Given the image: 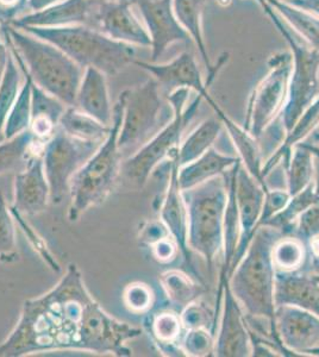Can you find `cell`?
<instances>
[{
    "mask_svg": "<svg viewBox=\"0 0 319 357\" xmlns=\"http://www.w3.org/2000/svg\"><path fill=\"white\" fill-rule=\"evenodd\" d=\"M141 335L140 328L105 312L86 287L79 267L69 264L53 289L23 303L16 326L0 344V356L77 350L129 357L128 342Z\"/></svg>",
    "mask_w": 319,
    "mask_h": 357,
    "instance_id": "1",
    "label": "cell"
},
{
    "mask_svg": "<svg viewBox=\"0 0 319 357\" xmlns=\"http://www.w3.org/2000/svg\"><path fill=\"white\" fill-rule=\"evenodd\" d=\"M274 227H260L237 266L229 276V286L244 314L271 321L275 328V275L273 247L283 237Z\"/></svg>",
    "mask_w": 319,
    "mask_h": 357,
    "instance_id": "2",
    "label": "cell"
},
{
    "mask_svg": "<svg viewBox=\"0 0 319 357\" xmlns=\"http://www.w3.org/2000/svg\"><path fill=\"white\" fill-rule=\"evenodd\" d=\"M8 45L20 55L34 84L57 98L66 106L75 105L84 68L57 45L13 25H1Z\"/></svg>",
    "mask_w": 319,
    "mask_h": 357,
    "instance_id": "3",
    "label": "cell"
},
{
    "mask_svg": "<svg viewBox=\"0 0 319 357\" xmlns=\"http://www.w3.org/2000/svg\"><path fill=\"white\" fill-rule=\"evenodd\" d=\"M124 102V92H121L113 105L112 126L107 137L71 181L68 220L72 223L91 207L105 203L121 181L124 158L118 146V135L123 122Z\"/></svg>",
    "mask_w": 319,
    "mask_h": 357,
    "instance_id": "4",
    "label": "cell"
},
{
    "mask_svg": "<svg viewBox=\"0 0 319 357\" xmlns=\"http://www.w3.org/2000/svg\"><path fill=\"white\" fill-rule=\"evenodd\" d=\"M190 93L191 89H177L166 94L173 110L172 119L149 142L121 163V180L130 190H142L153 173L178 151L184 131L204 100L197 94L193 102H188Z\"/></svg>",
    "mask_w": 319,
    "mask_h": 357,
    "instance_id": "5",
    "label": "cell"
},
{
    "mask_svg": "<svg viewBox=\"0 0 319 357\" xmlns=\"http://www.w3.org/2000/svg\"><path fill=\"white\" fill-rule=\"evenodd\" d=\"M22 30L57 45L81 68L94 67L106 77L117 75L136 60L135 47L114 41L89 25Z\"/></svg>",
    "mask_w": 319,
    "mask_h": 357,
    "instance_id": "6",
    "label": "cell"
},
{
    "mask_svg": "<svg viewBox=\"0 0 319 357\" xmlns=\"http://www.w3.org/2000/svg\"><path fill=\"white\" fill-rule=\"evenodd\" d=\"M182 195L187 208V245L212 274L216 257L223 252L228 181L225 176H216L182 191Z\"/></svg>",
    "mask_w": 319,
    "mask_h": 357,
    "instance_id": "7",
    "label": "cell"
},
{
    "mask_svg": "<svg viewBox=\"0 0 319 357\" xmlns=\"http://www.w3.org/2000/svg\"><path fill=\"white\" fill-rule=\"evenodd\" d=\"M263 13L286 42L292 55V69L286 102L280 114L283 130H291L312 102L319 97V52L297 36L267 0H258Z\"/></svg>",
    "mask_w": 319,
    "mask_h": 357,
    "instance_id": "8",
    "label": "cell"
},
{
    "mask_svg": "<svg viewBox=\"0 0 319 357\" xmlns=\"http://www.w3.org/2000/svg\"><path fill=\"white\" fill-rule=\"evenodd\" d=\"M123 92L126 102L118 146L126 160L170 122L173 110L168 100L165 102L161 86L154 77Z\"/></svg>",
    "mask_w": 319,
    "mask_h": 357,
    "instance_id": "9",
    "label": "cell"
},
{
    "mask_svg": "<svg viewBox=\"0 0 319 357\" xmlns=\"http://www.w3.org/2000/svg\"><path fill=\"white\" fill-rule=\"evenodd\" d=\"M266 75L251 92L243 128L253 137H262L283 111L292 69L290 50L273 54L267 61Z\"/></svg>",
    "mask_w": 319,
    "mask_h": 357,
    "instance_id": "10",
    "label": "cell"
},
{
    "mask_svg": "<svg viewBox=\"0 0 319 357\" xmlns=\"http://www.w3.org/2000/svg\"><path fill=\"white\" fill-rule=\"evenodd\" d=\"M101 143L77 139L60 128L43 143L40 155L50 188V203L60 205L69 195L74 175L94 156Z\"/></svg>",
    "mask_w": 319,
    "mask_h": 357,
    "instance_id": "11",
    "label": "cell"
},
{
    "mask_svg": "<svg viewBox=\"0 0 319 357\" xmlns=\"http://www.w3.org/2000/svg\"><path fill=\"white\" fill-rule=\"evenodd\" d=\"M141 15L151 41V62H158L174 43L192 45L190 35L179 23L173 0H131Z\"/></svg>",
    "mask_w": 319,
    "mask_h": 357,
    "instance_id": "12",
    "label": "cell"
},
{
    "mask_svg": "<svg viewBox=\"0 0 319 357\" xmlns=\"http://www.w3.org/2000/svg\"><path fill=\"white\" fill-rule=\"evenodd\" d=\"M274 323L283 348L293 356L319 357V317L283 305L275 309Z\"/></svg>",
    "mask_w": 319,
    "mask_h": 357,
    "instance_id": "13",
    "label": "cell"
},
{
    "mask_svg": "<svg viewBox=\"0 0 319 357\" xmlns=\"http://www.w3.org/2000/svg\"><path fill=\"white\" fill-rule=\"evenodd\" d=\"M131 0H101L96 16V29L112 40L140 48H150L151 41L146 25L135 13Z\"/></svg>",
    "mask_w": 319,
    "mask_h": 357,
    "instance_id": "14",
    "label": "cell"
},
{
    "mask_svg": "<svg viewBox=\"0 0 319 357\" xmlns=\"http://www.w3.org/2000/svg\"><path fill=\"white\" fill-rule=\"evenodd\" d=\"M217 326L214 356H251V338L246 324V314L234 293L231 292L229 280L223 289L222 311Z\"/></svg>",
    "mask_w": 319,
    "mask_h": 357,
    "instance_id": "15",
    "label": "cell"
},
{
    "mask_svg": "<svg viewBox=\"0 0 319 357\" xmlns=\"http://www.w3.org/2000/svg\"><path fill=\"white\" fill-rule=\"evenodd\" d=\"M266 192L261 183L256 181L241 163L235 176V195L239 210L241 232L239 245L231 264L230 274L242 259L253 236L258 230Z\"/></svg>",
    "mask_w": 319,
    "mask_h": 357,
    "instance_id": "16",
    "label": "cell"
},
{
    "mask_svg": "<svg viewBox=\"0 0 319 357\" xmlns=\"http://www.w3.org/2000/svg\"><path fill=\"white\" fill-rule=\"evenodd\" d=\"M162 166L167 167L170 172V180L167 186L166 193L160 205V220L166 225L170 236L178 243L179 249L184 256V260L190 272L198 281H202V278L195 272L193 266V259L191 255V250L187 245V208L182 190L179 185L178 174L179 165L178 151H175L172 158L163 163Z\"/></svg>",
    "mask_w": 319,
    "mask_h": 357,
    "instance_id": "17",
    "label": "cell"
},
{
    "mask_svg": "<svg viewBox=\"0 0 319 357\" xmlns=\"http://www.w3.org/2000/svg\"><path fill=\"white\" fill-rule=\"evenodd\" d=\"M133 65L146 70L167 93L177 89H187L194 91L205 102L211 98L210 87L207 80H204L197 60L191 52H184L166 63L141 61L136 59Z\"/></svg>",
    "mask_w": 319,
    "mask_h": 357,
    "instance_id": "18",
    "label": "cell"
},
{
    "mask_svg": "<svg viewBox=\"0 0 319 357\" xmlns=\"http://www.w3.org/2000/svg\"><path fill=\"white\" fill-rule=\"evenodd\" d=\"M99 1L101 0H61L40 11L27 13L11 25L18 29L59 28L72 25H89L96 28Z\"/></svg>",
    "mask_w": 319,
    "mask_h": 357,
    "instance_id": "19",
    "label": "cell"
},
{
    "mask_svg": "<svg viewBox=\"0 0 319 357\" xmlns=\"http://www.w3.org/2000/svg\"><path fill=\"white\" fill-rule=\"evenodd\" d=\"M50 203V188L45 178L40 153L33 156L24 171L15 175L13 210L20 215H36Z\"/></svg>",
    "mask_w": 319,
    "mask_h": 357,
    "instance_id": "20",
    "label": "cell"
},
{
    "mask_svg": "<svg viewBox=\"0 0 319 357\" xmlns=\"http://www.w3.org/2000/svg\"><path fill=\"white\" fill-rule=\"evenodd\" d=\"M275 306L291 305L319 317V275L307 269L276 272Z\"/></svg>",
    "mask_w": 319,
    "mask_h": 357,
    "instance_id": "21",
    "label": "cell"
},
{
    "mask_svg": "<svg viewBox=\"0 0 319 357\" xmlns=\"http://www.w3.org/2000/svg\"><path fill=\"white\" fill-rule=\"evenodd\" d=\"M207 1L209 0H173V10L177 20L190 35L191 40L195 45V48L198 49L202 61L207 66V84L210 87L224 63L228 61L229 55L226 53L223 54L218 63L212 66L210 56L207 53V45H205L204 31H202V15H204V10L207 8Z\"/></svg>",
    "mask_w": 319,
    "mask_h": 357,
    "instance_id": "22",
    "label": "cell"
},
{
    "mask_svg": "<svg viewBox=\"0 0 319 357\" xmlns=\"http://www.w3.org/2000/svg\"><path fill=\"white\" fill-rule=\"evenodd\" d=\"M74 106L103 124L112 126L113 105L105 74L94 67L84 69Z\"/></svg>",
    "mask_w": 319,
    "mask_h": 357,
    "instance_id": "23",
    "label": "cell"
},
{
    "mask_svg": "<svg viewBox=\"0 0 319 357\" xmlns=\"http://www.w3.org/2000/svg\"><path fill=\"white\" fill-rule=\"evenodd\" d=\"M207 104L211 106V109L214 111L217 118L221 119L224 129L228 131V135L230 137L231 143L235 146V151L237 153L242 166L246 168V172L253 176V178L261 183V186L268 191L266 181L262 176L263 156L261 146H260L259 139L253 137L248 131L235 123L225 111L214 102V98L207 100Z\"/></svg>",
    "mask_w": 319,
    "mask_h": 357,
    "instance_id": "24",
    "label": "cell"
},
{
    "mask_svg": "<svg viewBox=\"0 0 319 357\" xmlns=\"http://www.w3.org/2000/svg\"><path fill=\"white\" fill-rule=\"evenodd\" d=\"M318 126L319 97L304 111V114L295 122L291 130L287 131L279 146H276L274 151L265 160L262 165V176L265 181L267 176L271 174L276 167L280 166L283 169L286 168L290 162L293 148L297 144L306 141Z\"/></svg>",
    "mask_w": 319,
    "mask_h": 357,
    "instance_id": "25",
    "label": "cell"
},
{
    "mask_svg": "<svg viewBox=\"0 0 319 357\" xmlns=\"http://www.w3.org/2000/svg\"><path fill=\"white\" fill-rule=\"evenodd\" d=\"M239 156L223 154L214 146L200 158L179 168V185L182 191L191 190L216 176H225L239 162Z\"/></svg>",
    "mask_w": 319,
    "mask_h": 357,
    "instance_id": "26",
    "label": "cell"
},
{
    "mask_svg": "<svg viewBox=\"0 0 319 357\" xmlns=\"http://www.w3.org/2000/svg\"><path fill=\"white\" fill-rule=\"evenodd\" d=\"M67 106L35 85L31 91V122L29 130L45 143L59 128L61 117Z\"/></svg>",
    "mask_w": 319,
    "mask_h": 357,
    "instance_id": "27",
    "label": "cell"
},
{
    "mask_svg": "<svg viewBox=\"0 0 319 357\" xmlns=\"http://www.w3.org/2000/svg\"><path fill=\"white\" fill-rule=\"evenodd\" d=\"M143 325L161 353H167L166 356H185L179 345L185 333L179 312L154 313L147 317Z\"/></svg>",
    "mask_w": 319,
    "mask_h": 357,
    "instance_id": "28",
    "label": "cell"
},
{
    "mask_svg": "<svg viewBox=\"0 0 319 357\" xmlns=\"http://www.w3.org/2000/svg\"><path fill=\"white\" fill-rule=\"evenodd\" d=\"M43 142L30 130L0 142V175L24 171L33 156L42 151Z\"/></svg>",
    "mask_w": 319,
    "mask_h": 357,
    "instance_id": "29",
    "label": "cell"
},
{
    "mask_svg": "<svg viewBox=\"0 0 319 357\" xmlns=\"http://www.w3.org/2000/svg\"><path fill=\"white\" fill-rule=\"evenodd\" d=\"M288 28L307 45L319 52V18L303 8H295L286 0H267Z\"/></svg>",
    "mask_w": 319,
    "mask_h": 357,
    "instance_id": "30",
    "label": "cell"
},
{
    "mask_svg": "<svg viewBox=\"0 0 319 357\" xmlns=\"http://www.w3.org/2000/svg\"><path fill=\"white\" fill-rule=\"evenodd\" d=\"M8 45L11 53L13 54V56L16 59L17 63L22 69L24 80H23V85H22L16 102L10 111L6 123H5L4 139L15 137L17 135L29 130L30 122H31V91H33V79L28 73L24 62L22 61V59L16 53V50L8 43Z\"/></svg>",
    "mask_w": 319,
    "mask_h": 357,
    "instance_id": "31",
    "label": "cell"
},
{
    "mask_svg": "<svg viewBox=\"0 0 319 357\" xmlns=\"http://www.w3.org/2000/svg\"><path fill=\"white\" fill-rule=\"evenodd\" d=\"M223 128L224 126L219 118H209L200 123L179 146L180 167L192 162L211 149L218 139L219 135L222 134Z\"/></svg>",
    "mask_w": 319,
    "mask_h": 357,
    "instance_id": "32",
    "label": "cell"
},
{
    "mask_svg": "<svg viewBox=\"0 0 319 357\" xmlns=\"http://www.w3.org/2000/svg\"><path fill=\"white\" fill-rule=\"evenodd\" d=\"M160 282L168 301L178 310V312H181L191 303L198 301L204 293V289L197 279L178 269L162 273Z\"/></svg>",
    "mask_w": 319,
    "mask_h": 357,
    "instance_id": "33",
    "label": "cell"
},
{
    "mask_svg": "<svg viewBox=\"0 0 319 357\" xmlns=\"http://www.w3.org/2000/svg\"><path fill=\"white\" fill-rule=\"evenodd\" d=\"M59 128L72 137L98 143L104 142L111 130V126H105L82 112L77 106L66 107L59 123Z\"/></svg>",
    "mask_w": 319,
    "mask_h": 357,
    "instance_id": "34",
    "label": "cell"
},
{
    "mask_svg": "<svg viewBox=\"0 0 319 357\" xmlns=\"http://www.w3.org/2000/svg\"><path fill=\"white\" fill-rule=\"evenodd\" d=\"M313 161L315 156L302 144L293 148L290 162L283 169L286 190L291 197L303 191L312 183Z\"/></svg>",
    "mask_w": 319,
    "mask_h": 357,
    "instance_id": "35",
    "label": "cell"
},
{
    "mask_svg": "<svg viewBox=\"0 0 319 357\" xmlns=\"http://www.w3.org/2000/svg\"><path fill=\"white\" fill-rule=\"evenodd\" d=\"M315 204H319V198L316 195L311 183L303 191L292 195L286 206L276 215H273L265 225L274 227L276 230L281 231L283 236H291L295 220H298V217L306 208Z\"/></svg>",
    "mask_w": 319,
    "mask_h": 357,
    "instance_id": "36",
    "label": "cell"
},
{
    "mask_svg": "<svg viewBox=\"0 0 319 357\" xmlns=\"http://www.w3.org/2000/svg\"><path fill=\"white\" fill-rule=\"evenodd\" d=\"M23 80L24 77L22 73V69L10 50L8 68L0 84V142L4 141L5 123L18 98Z\"/></svg>",
    "mask_w": 319,
    "mask_h": 357,
    "instance_id": "37",
    "label": "cell"
},
{
    "mask_svg": "<svg viewBox=\"0 0 319 357\" xmlns=\"http://www.w3.org/2000/svg\"><path fill=\"white\" fill-rule=\"evenodd\" d=\"M272 256L276 272H295L306 264L307 248L293 236H283L274 244Z\"/></svg>",
    "mask_w": 319,
    "mask_h": 357,
    "instance_id": "38",
    "label": "cell"
},
{
    "mask_svg": "<svg viewBox=\"0 0 319 357\" xmlns=\"http://www.w3.org/2000/svg\"><path fill=\"white\" fill-rule=\"evenodd\" d=\"M180 314L184 329H209L212 331L214 336L217 333L218 326V318L216 316V310L212 309L210 305L199 298L198 301L187 305L185 309L182 310Z\"/></svg>",
    "mask_w": 319,
    "mask_h": 357,
    "instance_id": "39",
    "label": "cell"
},
{
    "mask_svg": "<svg viewBox=\"0 0 319 357\" xmlns=\"http://www.w3.org/2000/svg\"><path fill=\"white\" fill-rule=\"evenodd\" d=\"M17 257L16 224L11 208L0 193V260L11 262Z\"/></svg>",
    "mask_w": 319,
    "mask_h": 357,
    "instance_id": "40",
    "label": "cell"
},
{
    "mask_svg": "<svg viewBox=\"0 0 319 357\" xmlns=\"http://www.w3.org/2000/svg\"><path fill=\"white\" fill-rule=\"evenodd\" d=\"M214 337L209 329L185 330L179 345L185 356L207 357L214 356Z\"/></svg>",
    "mask_w": 319,
    "mask_h": 357,
    "instance_id": "41",
    "label": "cell"
},
{
    "mask_svg": "<svg viewBox=\"0 0 319 357\" xmlns=\"http://www.w3.org/2000/svg\"><path fill=\"white\" fill-rule=\"evenodd\" d=\"M153 289L143 282H133L124 289L123 303L126 309L135 314H146L153 309Z\"/></svg>",
    "mask_w": 319,
    "mask_h": 357,
    "instance_id": "42",
    "label": "cell"
},
{
    "mask_svg": "<svg viewBox=\"0 0 319 357\" xmlns=\"http://www.w3.org/2000/svg\"><path fill=\"white\" fill-rule=\"evenodd\" d=\"M291 236L302 241L305 245L309 241L319 236V204L309 207L298 217Z\"/></svg>",
    "mask_w": 319,
    "mask_h": 357,
    "instance_id": "43",
    "label": "cell"
},
{
    "mask_svg": "<svg viewBox=\"0 0 319 357\" xmlns=\"http://www.w3.org/2000/svg\"><path fill=\"white\" fill-rule=\"evenodd\" d=\"M290 198H291V195L287 192L286 188H268V191L265 195L262 212L260 215L258 229L265 225L273 215L281 211L283 207L286 206Z\"/></svg>",
    "mask_w": 319,
    "mask_h": 357,
    "instance_id": "44",
    "label": "cell"
},
{
    "mask_svg": "<svg viewBox=\"0 0 319 357\" xmlns=\"http://www.w3.org/2000/svg\"><path fill=\"white\" fill-rule=\"evenodd\" d=\"M166 237H170V231L166 225L162 223L161 220H148L142 224L140 232H138V241L143 247L150 248L158 241L163 240Z\"/></svg>",
    "mask_w": 319,
    "mask_h": 357,
    "instance_id": "45",
    "label": "cell"
},
{
    "mask_svg": "<svg viewBox=\"0 0 319 357\" xmlns=\"http://www.w3.org/2000/svg\"><path fill=\"white\" fill-rule=\"evenodd\" d=\"M29 13V0H0V26L11 25Z\"/></svg>",
    "mask_w": 319,
    "mask_h": 357,
    "instance_id": "46",
    "label": "cell"
},
{
    "mask_svg": "<svg viewBox=\"0 0 319 357\" xmlns=\"http://www.w3.org/2000/svg\"><path fill=\"white\" fill-rule=\"evenodd\" d=\"M149 249L154 260L158 261L160 264H170L177 259L180 252L178 243L174 241L172 236L158 241V243L154 244Z\"/></svg>",
    "mask_w": 319,
    "mask_h": 357,
    "instance_id": "47",
    "label": "cell"
},
{
    "mask_svg": "<svg viewBox=\"0 0 319 357\" xmlns=\"http://www.w3.org/2000/svg\"><path fill=\"white\" fill-rule=\"evenodd\" d=\"M307 248V261H309V266L307 271L316 273L319 275V236L309 241L306 244Z\"/></svg>",
    "mask_w": 319,
    "mask_h": 357,
    "instance_id": "48",
    "label": "cell"
},
{
    "mask_svg": "<svg viewBox=\"0 0 319 357\" xmlns=\"http://www.w3.org/2000/svg\"><path fill=\"white\" fill-rule=\"evenodd\" d=\"M286 1L295 8L306 10L319 18V0H286Z\"/></svg>",
    "mask_w": 319,
    "mask_h": 357,
    "instance_id": "49",
    "label": "cell"
},
{
    "mask_svg": "<svg viewBox=\"0 0 319 357\" xmlns=\"http://www.w3.org/2000/svg\"><path fill=\"white\" fill-rule=\"evenodd\" d=\"M8 57H10V48L4 37L0 36V84L8 68Z\"/></svg>",
    "mask_w": 319,
    "mask_h": 357,
    "instance_id": "50",
    "label": "cell"
},
{
    "mask_svg": "<svg viewBox=\"0 0 319 357\" xmlns=\"http://www.w3.org/2000/svg\"><path fill=\"white\" fill-rule=\"evenodd\" d=\"M59 1L61 0H29V8H30V13H36L57 4Z\"/></svg>",
    "mask_w": 319,
    "mask_h": 357,
    "instance_id": "51",
    "label": "cell"
},
{
    "mask_svg": "<svg viewBox=\"0 0 319 357\" xmlns=\"http://www.w3.org/2000/svg\"><path fill=\"white\" fill-rule=\"evenodd\" d=\"M312 185H313V190L315 193L319 198V158H315L313 161V178H312Z\"/></svg>",
    "mask_w": 319,
    "mask_h": 357,
    "instance_id": "52",
    "label": "cell"
},
{
    "mask_svg": "<svg viewBox=\"0 0 319 357\" xmlns=\"http://www.w3.org/2000/svg\"><path fill=\"white\" fill-rule=\"evenodd\" d=\"M304 148H306L307 151H310L315 158H319V146L317 143L307 142V141H304V142L299 143Z\"/></svg>",
    "mask_w": 319,
    "mask_h": 357,
    "instance_id": "53",
    "label": "cell"
}]
</instances>
